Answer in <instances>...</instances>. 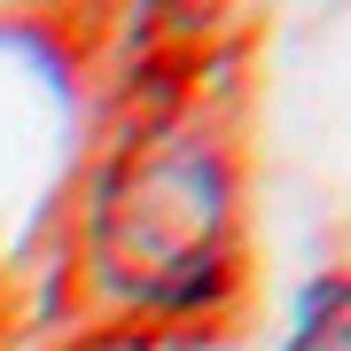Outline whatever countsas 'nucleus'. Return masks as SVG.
<instances>
[{
  "instance_id": "f257e3e1",
  "label": "nucleus",
  "mask_w": 351,
  "mask_h": 351,
  "mask_svg": "<svg viewBox=\"0 0 351 351\" xmlns=\"http://www.w3.org/2000/svg\"><path fill=\"white\" fill-rule=\"evenodd\" d=\"M234 172L211 133H156L110 164L94 195V265L117 297L195 313L226 281Z\"/></svg>"
},
{
  "instance_id": "f03ea898",
  "label": "nucleus",
  "mask_w": 351,
  "mask_h": 351,
  "mask_svg": "<svg viewBox=\"0 0 351 351\" xmlns=\"http://www.w3.org/2000/svg\"><path fill=\"white\" fill-rule=\"evenodd\" d=\"M281 351H351V274H320L297 289Z\"/></svg>"
}]
</instances>
